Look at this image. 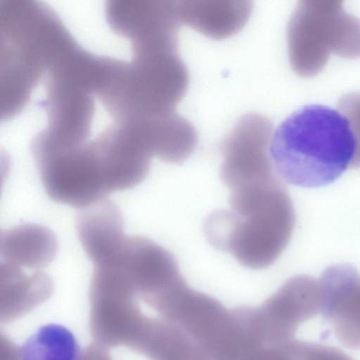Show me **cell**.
Masks as SVG:
<instances>
[{
  "label": "cell",
  "mask_w": 360,
  "mask_h": 360,
  "mask_svg": "<svg viewBox=\"0 0 360 360\" xmlns=\"http://www.w3.org/2000/svg\"><path fill=\"white\" fill-rule=\"evenodd\" d=\"M357 150L348 117L311 104L293 112L273 131L269 150L276 172L286 182L318 188L338 179L353 164Z\"/></svg>",
  "instance_id": "6da1fadb"
},
{
  "label": "cell",
  "mask_w": 360,
  "mask_h": 360,
  "mask_svg": "<svg viewBox=\"0 0 360 360\" xmlns=\"http://www.w3.org/2000/svg\"><path fill=\"white\" fill-rule=\"evenodd\" d=\"M229 210L211 213L203 225L209 243L252 269L271 265L291 237L295 216L280 179L230 193Z\"/></svg>",
  "instance_id": "7a4b0ae2"
},
{
  "label": "cell",
  "mask_w": 360,
  "mask_h": 360,
  "mask_svg": "<svg viewBox=\"0 0 360 360\" xmlns=\"http://www.w3.org/2000/svg\"><path fill=\"white\" fill-rule=\"evenodd\" d=\"M273 131L267 117L248 113L226 135L221 146L220 178L231 191L278 178L269 150Z\"/></svg>",
  "instance_id": "3957f363"
},
{
  "label": "cell",
  "mask_w": 360,
  "mask_h": 360,
  "mask_svg": "<svg viewBox=\"0 0 360 360\" xmlns=\"http://www.w3.org/2000/svg\"><path fill=\"white\" fill-rule=\"evenodd\" d=\"M322 294L319 281L296 276L257 307L258 323L265 345L293 340L299 326L321 314Z\"/></svg>",
  "instance_id": "277c9868"
},
{
  "label": "cell",
  "mask_w": 360,
  "mask_h": 360,
  "mask_svg": "<svg viewBox=\"0 0 360 360\" xmlns=\"http://www.w3.org/2000/svg\"><path fill=\"white\" fill-rule=\"evenodd\" d=\"M110 259L122 271L139 303H144L184 280L174 255L143 236H127Z\"/></svg>",
  "instance_id": "5b68a950"
},
{
  "label": "cell",
  "mask_w": 360,
  "mask_h": 360,
  "mask_svg": "<svg viewBox=\"0 0 360 360\" xmlns=\"http://www.w3.org/2000/svg\"><path fill=\"white\" fill-rule=\"evenodd\" d=\"M321 314L331 323L338 340L347 347L360 348V276L349 264L326 269L319 278Z\"/></svg>",
  "instance_id": "8992f818"
},
{
  "label": "cell",
  "mask_w": 360,
  "mask_h": 360,
  "mask_svg": "<svg viewBox=\"0 0 360 360\" xmlns=\"http://www.w3.org/2000/svg\"><path fill=\"white\" fill-rule=\"evenodd\" d=\"M76 225L80 243L94 265L115 253L127 238L121 210L108 198L79 209Z\"/></svg>",
  "instance_id": "52a82bcc"
},
{
  "label": "cell",
  "mask_w": 360,
  "mask_h": 360,
  "mask_svg": "<svg viewBox=\"0 0 360 360\" xmlns=\"http://www.w3.org/2000/svg\"><path fill=\"white\" fill-rule=\"evenodd\" d=\"M252 8L251 2L246 1H176L179 21L213 39L238 32L248 20Z\"/></svg>",
  "instance_id": "ba28073f"
},
{
  "label": "cell",
  "mask_w": 360,
  "mask_h": 360,
  "mask_svg": "<svg viewBox=\"0 0 360 360\" xmlns=\"http://www.w3.org/2000/svg\"><path fill=\"white\" fill-rule=\"evenodd\" d=\"M1 320L7 323L26 314L46 301L53 284L44 271L27 274L21 268L1 263L0 266Z\"/></svg>",
  "instance_id": "9c48e42d"
},
{
  "label": "cell",
  "mask_w": 360,
  "mask_h": 360,
  "mask_svg": "<svg viewBox=\"0 0 360 360\" xmlns=\"http://www.w3.org/2000/svg\"><path fill=\"white\" fill-rule=\"evenodd\" d=\"M57 251L55 234L40 224H22L1 233V263L39 271L55 259Z\"/></svg>",
  "instance_id": "30bf717a"
},
{
  "label": "cell",
  "mask_w": 360,
  "mask_h": 360,
  "mask_svg": "<svg viewBox=\"0 0 360 360\" xmlns=\"http://www.w3.org/2000/svg\"><path fill=\"white\" fill-rule=\"evenodd\" d=\"M150 360H209L199 343L171 321L155 316L136 349Z\"/></svg>",
  "instance_id": "8fae6325"
},
{
  "label": "cell",
  "mask_w": 360,
  "mask_h": 360,
  "mask_svg": "<svg viewBox=\"0 0 360 360\" xmlns=\"http://www.w3.org/2000/svg\"><path fill=\"white\" fill-rule=\"evenodd\" d=\"M81 353L72 333L55 323L40 327L18 348L19 360H79Z\"/></svg>",
  "instance_id": "7c38bea8"
},
{
  "label": "cell",
  "mask_w": 360,
  "mask_h": 360,
  "mask_svg": "<svg viewBox=\"0 0 360 360\" xmlns=\"http://www.w3.org/2000/svg\"><path fill=\"white\" fill-rule=\"evenodd\" d=\"M292 346L298 360H353L338 348L294 340Z\"/></svg>",
  "instance_id": "4fadbf2b"
},
{
  "label": "cell",
  "mask_w": 360,
  "mask_h": 360,
  "mask_svg": "<svg viewBox=\"0 0 360 360\" xmlns=\"http://www.w3.org/2000/svg\"><path fill=\"white\" fill-rule=\"evenodd\" d=\"M340 109L349 120L358 142L357 154L352 165L360 166V93L345 96L340 102Z\"/></svg>",
  "instance_id": "5bb4252c"
},
{
  "label": "cell",
  "mask_w": 360,
  "mask_h": 360,
  "mask_svg": "<svg viewBox=\"0 0 360 360\" xmlns=\"http://www.w3.org/2000/svg\"><path fill=\"white\" fill-rule=\"evenodd\" d=\"M292 340L282 345L265 346L259 349L250 360H298Z\"/></svg>",
  "instance_id": "9a60e30c"
},
{
  "label": "cell",
  "mask_w": 360,
  "mask_h": 360,
  "mask_svg": "<svg viewBox=\"0 0 360 360\" xmlns=\"http://www.w3.org/2000/svg\"><path fill=\"white\" fill-rule=\"evenodd\" d=\"M79 360H112L107 348L96 343L87 346Z\"/></svg>",
  "instance_id": "2e32d148"
},
{
  "label": "cell",
  "mask_w": 360,
  "mask_h": 360,
  "mask_svg": "<svg viewBox=\"0 0 360 360\" xmlns=\"http://www.w3.org/2000/svg\"><path fill=\"white\" fill-rule=\"evenodd\" d=\"M18 348L8 338L1 335V360H19Z\"/></svg>",
  "instance_id": "e0dca14e"
}]
</instances>
